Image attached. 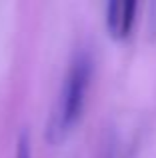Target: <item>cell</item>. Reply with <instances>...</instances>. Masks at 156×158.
<instances>
[{
  "mask_svg": "<svg viewBox=\"0 0 156 158\" xmlns=\"http://www.w3.org/2000/svg\"><path fill=\"white\" fill-rule=\"evenodd\" d=\"M94 68V58L88 48H78L68 64L62 88L50 112L46 124V140L50 144H60L74 130L78 120L82 118L86 104V92L90 86Z\"/></svg>",
  "mask_w": 156,
  "mask_h": 158,
  "instance_id": "6da1fadb",
  "label": "cell"
},
{
  "mask_svg": "<svg viewBox=\"0 0 156 158\" xmlns=\"http://www.w3.org/2000/svg\"><path fill=\"white\" fill-rule=\"evenodd\" d=\"M136 2L134 0H112L106 6V26L112 38L124 40L130 34L136 16Z\"/></svg>",
  "mask_w": 156,
  "mask_h": 158,
  "instance_id": "7a4b0ae2",
  "label": "cell"
},
{
  "mask_svg": "<svg viewBox=\"0 0 156 158\" xmlns=\"http://www.w3.org/2000/svg\"><path fill=\"white\" fill-rule=\"evenodd\" d=\"M14 158H32L30 152V138H28L26 132L18 136V142H16V156Z\"/></svg>",
  "mask_w": 156,
  "mask_h": 158,
  "instance_id": "3957f363",
  "label": "cell"
},
{
  "mask_svg": "<svg viewBox=\"0 0 156 158\" xmlns=\"http://www.w3.org/2000/svg\"><path fill=\"white\" fill-rule=\"evenodd\" d=\"M106 158H110V154H108V156H106Z\"/></svg>",
  "mask_w": 156,
  "mask_h": 158,
  "instance_id": "277c9868",
  "label": "cell"
}]
</instances>
